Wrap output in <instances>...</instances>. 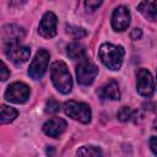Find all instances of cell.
I'll return each mask as SVG.
<instances>
[{
	"mask_svg": "<svg viewBox=\"0 0 157 157\" xmlns=\"http://www.w3.org/2000/svg\"><path fill=\"white\" fill-rule=\"evenodd\" d=\"M50 77L52 81L55 86V88L66 94L69 92H71L72 88V78L71 75L69 72V69L66 66V64L61 60L54 61L50 66Z\"/></svg>",
	"mask_w": 157,
	"mask_h": 157,
	"instance_id": "1",
	"label": "cell"
},
{
	"mask_svg": "<svg viewBox=\"0 0 157 157\" xmlns=\"http://www.w3.org/2000/svg\"><path fill=\"white\" fill-rule=\"evenodd\" d=\"M124 48L121 45H114L112 43H103L99 47L98 55L101 61L110 70H119L124 59Z\"/></svg>",
	"mask_w": 157,
	"mask_h": 157,
	"instance_id": "2",
	"label": "cell"
},
{
	"mask_svg": "<svg viewBox=\"0 0 157 157\" xmlns=\"http://www.w3.org/2000/svg\"><path fill=\"white\" fill-rule=\"evenodd\" d=\"M64 112L66 115L75 120H78L80 123L87 124L91 121V108L83 102L67 101L64 103Z\"/></svg>",
	"mask_w": 157,
	"mask_h": 157,
	"instance_id": "3",
	"label": "cell"
},
{
	"mask_svg": "<svg viewBox=\"0 0 157 157\" xmlns=\"http://www.w3.org/2000/svg\"><path fill=\"white\" fill-rule=\"evenodd\" d=\"M98 74V67L86 56L82 58L78 63V65L76 66V77H77V82L82 86H88L91 85L96 76Z\"/></svg>",
	"mask_w": 157,
	"mask_h": 157,
	"instance_id": "4",
	"label": "cell"
},
{
	"mask_svg": "<svg viewBox=\"0 0 157 157\" xmlns=\"http://www.w3.org/2000/svg\"><path fill=\"white\" fill-rule=\"evenodd\" d=\"M48 63H49V53L45 49H39L36 53V56L28 67V75L34 80H39L45 74L48 69Z\"/></svg>",
	"mask_w": 157,
	"mask_h": 157,
	"instance_id": "5",
	"label": "cell"
},
{
	"mask_svg": "<svg viewBox=\"0 0 157 157\" xmlns=\"http://www.w3.org/2000/svg\"><path fill=\"white\" fill-rule=\"evenodd\" d=\"M25 36L26 31L23 29V27L17 25H5L1 29V40L4 48L12 44H20Z\"/></svg>",
	"mask_w": 157,
	"mask_h": 157,
	"instance_id": "6",
	"label": "cell"
},
{
	"mask_svg": "<svg viewBox=\"0 0 157 157\" xmlns=\"http://www.w3.org/2000/svg\"><path fill=\"white\" fill-rule=\"evenodd\" d=\"M5 99L12 103H25L29 97V87L23 82H13L5 91Z\"/></svg>",
	"mask_w": 157,
	"mask_h": 157,
	"instance_id": "7",
	"label": "cell"
},
{
	"mask_svg": "<svg viewBox=\"0 0 157 157\" xmlns=\"http://www.w3.org/2000/svg\"><path fill=\"white\" fill-rule=\"evenodd\" d=\"M136 90L144 97H151L155 92V83L147 69H140L136 74Z\"/></svg>",
	"mask_w": 157,
	"mask_h": 157,
	"instance_id": "8",
	"label": "cell"
},
{
	"mask_svg": "<svg viewBox=\"0 0 157 157\" xmlns=\"http://www.w3.org/2000/svg\"><path fill=\"white\" fill-rule=\"evenodd\" d=\"M6 56L16 65H21L23 63H26L29 59L31 55V50L28 47L21 45V44H12L9 45L6 48H4Z\"/></svg>",
	"mask_w": 157,
	"mask_h": 157,
	"instance_id": "9",
	"label": "cell"
},
{
	"mask_svg": "<svg viewBox=\"0 0 157 157\" xmlns=\"http://www.w3.org/2000/svg\"><path fill=\"white\" fill-rule=\"evenodd\" d=\"M56 22H58L56 16L53 12L50 11L45 12L38 26L39 34L44 38H53L56 34Z\"/></svg>",
	"mask_w": 157,
	"mask_h": 157,
	"instance_id": "10",
	"label": "cell"
},
{
	"mask_svg": "<svg viewBox=\"0 0 157 157\" xmlns=\"http://www.w3.org/2000/svg\"><path fill=\"white\" fill-rule=\"evenodd\" d=\"M130 25V11L126 6H118L112 16V27L114 31H125Z\"/></svg>",
	"mask_w": 157,
	"mask_h": 157,
	"instance_id": "11",
	"label": "cell"
},
{
	"mask_svg": "<svg viewBox=\"0 0 157 157\" xmlns=\"http://www.w3.org/2000/svg\"><path fill=\"white\" fill-rule=\"evenodd\" d=\"M66 129V121L61 118H52L43 125V131L50 137H59Z\"/></svg>",
	"mask_w": 157,
	"mask_h": 157,
	"instance_id": "12",
	"label": "cell"
},
{
	"mask_svg": "<svg viewBox=\"0 0 157 157\" xmlns=\"http://www.w3.org/2000/svg\"><path fill=\"white\" fill-rule=\"evenodd\" d=\"M97 94L102 99H112V101H118L120 98V91L117 81L110 80L103 86H101L97 91Z\"/></svg>",
	"mask_w": 157,
	"mask_h": 157,
	"instance_id": "13",
	"label": "cell"
},
{
	"mask_svg": "<svg viewBox=\"0 0 157 157\" xmlns=\"http://www.w3.org/2000/svg\"><path fill=\"white\" fill-rule=\"evenodd\" d=\"M137 10L145 18L153 21L157 18V0H142L137 5Z\"/></svg>",
	"mask_w": 157,
	"mask_h": 157,
	"instance_id": "14",
	"label": "cell"
},
{
	"mask_svg": "<svg viewBox=\"0 0 157 157\" xmlns=\"http://www.w3.org/2000/svg\"><path fill=\"white\" fill-rule=\"evenodd\" d=\"M66 53L72 60H81L86 56V48L81 43H70L66 47Z\"/></svg>",
	"mask_w": 157,
	"mask_h": 157,
	"instance_id": "15",
	"label": "cell"
},
{
	"mask_svg": "<svg viewBox=\"0 0 157 157\" xmlns=\"http://www.w3.org/2000/svg\"><path fill=\"white\" fill-rule=\"evenodd\" d=\"M18 115V112L12 108L9 107L6 104L1 105V124H9L11 121H13Z\"/></svg>",
	"mask_w": 157,
	"mask_h": 157,
	"instance_id": "16",
	"label": "cell"
},
{
	"mask_svg": "<svg viewBox=\"0 0 157 157\" xmlns=\"http://www.w3.org/2000/svg\"><path fill=\"white\" fill-rule=\"evenodd\" d=\"M76 153L78 156H101L102 151L96 146H82L81 148L77 150Z\"/></svg>",
	"mask_w": 157,
	"mask_h": 157,
	"instance_id": "17",
	"label": "cell"
},
{
	"mask_svg": "<svg viewBox=\"0 0 157 157\" xmlns=\"http://www.w3.org/2000/svg\"><path fill=\"white\" fill-rule=\"evenodd\" d=\"M66 32L74 39H81V38L86 37V34H87L86 29H83L82 27H76V26H67L66 27Z\"/></svg>",
	"mask_w": 157,
	"mask_h": 157,
	"instance_id": "18",
	"label": "cell"
},
{
	"mask_svg": "<svg viewBox=\"0 0 157 157\" xmlns=\"http://www.w3.org/2000/svg\"><path fill=\"white\" fill-rule=\"evenodd\" d=\"M132 115H134V110L130 107H123L117 113V118L120 121H128V120H130L132 118Z\"/></svg>",
	"mask_w": 157,
	"mask_h": 157,
	"instance_id": "19",
	"label": "cell"
},
{
	"mask_svg": "<svg viewBox=\"0 0 157 157\" xmlns=\"http://www.w3.org/2000/svg\"><path fill=\"white\" fill-rule=\"evenodd\" d=\"M59 109H60L59 102H56V101L53 99V98H50L49 101H47V103H45V112H47V113L54 114V113H58Z\"/></svg>",
	"mask_w": 157,
	"mask_h": 157,
	"instance_id": "20",
	"label": "cell"
},
{
	"mask_svg": "<svg viewBox=\"0 0 157 157\" xmlns=\"http://www.w3.org/2000/svg\"><path fill=\"white\" fill-rule=\"evenodd\" d=\"M103 0H85V6L88 11H94L102 5Z\"/></svg>",
	"mask_w": 157,
	"mask_h": 157,
	"instance_id": "21",
	"label": "cell"
},
{
	"mask_svg": "<svg viewBox=\"0 0 157 157\" xmlns=\"http://www.w3.org/2000/svg\"><path fill=\"white\" fill-rule=\"evenodd\" d=\"M9 76H10V71L6 66V64L4 61H1V80L5 81V80H7Z\"/></svg>",
	"mask_w": 157,
	"mask_h": 157,
	"instance_id": "22",
	"label": "cell"
},
{
	"mask_svg": "<svg viewBox=\"0 0 157 157\" xmlns=\"http://www.w3.org/2000/svg\"><path fill=\"white\" fill-rule=\"evenodd\" d=\"M141 36H142V31H141L140 28H134V29L131 31V33H130V38L134 39V40L140 39Z\"/></svg>",
	"mask_w": 157,
	"mask_h": 157,
	"instance_id": "23",
	"label": "cell"
},
{
	"mask_svg": "<svg viewBox=\"0 0 157 157\" xmlns=\"http://www.w3.org/2000/svg\"><path fill=\"white\" fill-rule=\"evenodd\" d=\"M150 147L155 155H157V136H151L150 137Z\"/></svg>",
	"mask_w": 157,
	"mask_h": 157,
	"instance_id": "24",
	"label": "cell"
},
{
	"mask_svg": "<svg viewBox=\"0 0 157 157\" xmlns=\"http://www.w3.org/2000/svg\"><path fill=\"white\" fill-rule=\"evenodd\" d=\"M27 0H11V5L12 6H20L22 4H25Z\"/></svg>",
	"mask_w": 157,
	"mask_h": 157,
	"instance_id": "25",
	"label": "cell"
},
{
	"mask_svg": "<svg viewBox=\"0 0 157 157\" xmlns=\"http://www.w3.org/2000/svg\"><path fill=\"white\" fill-rule=\"evenodd\" d=\"M152 128H153V130H156L157 131V118L153 120V124H152Z\"/></svg>",
	"mask_w": 157,
	"mask_h": 157,
	"instance_id": "26",
	"label": "cell"
}]
</instances>
